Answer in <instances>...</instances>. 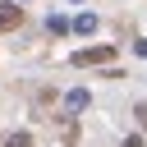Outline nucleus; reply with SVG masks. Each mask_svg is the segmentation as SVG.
<instances>
[{"instance_id":"nucleus-1","label":"nucleus","mask_w":147,"mask_h":147,"mask_svg":"<svg viewBox=\"0 0 147 147\" xmlns=\"http://www.w3.org/2000/svg\"><path fill=\"white\" fill-rule=\"evenodd\" d=\"M110 60H115L110 46H92V51H78L74 55V64H110Z\"/></svg>"},{"instance_id":"nucleus-2","label":"nucleus","mask_w":147,"mask_h":147,"mask_svg":"<svg viewBox=\"0 0 147 147\" xmlns=\"http://www.w3.org/2000/svg\"><path fill=\"white\" fill-rule=\"evenodd\" d=\"M18 23H23V5H5L0 0V32H14Z\"/></svg>"},{"instance_id":"nucleus-3","label":"nucleus","mask_w":147,"mask_h":147,"mask_svg":"<svg viewBox=\"0 0 147 147\" xmlns=\"http://www.w3.org/2000/svg\"><path fill=\"white\" fill-rule=\"evenodd\" d=\"M69 28H74V32H83V37H87V32H96V14H78V18H74V23H69Z\"/></svg>"},{"instance_id":"nucleus-4","label":"nucleus","mask_w":147,"mask_h":147,"mask_svg":"<svg viewBox=\"0 0 147 147\" xmlns=\"http://www.w3.org/2000/svg\"><path fill=\"white\" fill-rule=\"evenodd\" d=\"M87 101H92V96H87V92H83V87H74V92H69V96H64V106H69V110H83V106H87Z\"/></svg>"},{"instance_id":"nucleus-5","label":"nucleus","mask_w":147,"mask_h":147,"mask_svg":"<svg viewBox=\"0 0 147 147\" xmlns=\"http://www.w3.org/2000/svg\"><path fill=\"white\" fill-rule=\"evenodd\" d=\"M46 28H51L55 37H64V32H69V18H60V14H51V18H46Z\"/></svg>"},{"instance_id":"nucleus-6","label":"nucleus","mask_w":147,"mask_h":147,"mask_svg":"<svg viewBox=\"0 0 147 147\" xmlns=\"http://www.w3.org/2000/svg\"><path fill=\"white\" fill-rule=\"evenodd\" d=\"M5 147H32V138H28V133H9V138H5Z\"/></svg>"},{"instance_id":"nucleus-7","label":"nucleus","mask_w":147,"mask_h":147,"mask_svg":"<svg viewBox=\"0 0 147 147\" xmlns=\"http://www.w3.org/2000/svg\"><path fill=\"white\" fill-rule=\"evenodd\" d=\"M124 147H142V138H138V133H133V138H124Z\"/></svg>"},{"instance_id":"nucleus-8","label":"nucleus","mask_w":147,"mask_h":147,"mask_svg":"<svg viewBox=\"0 0 147 147\" xmlns=\"http://www.w3.org/2000/svg\"><path fill=\"white\" fill-rule=\"evenodd\" d=\"M138 55H147V37H142V41H138Z\"/></svg>"}]
</instances>
